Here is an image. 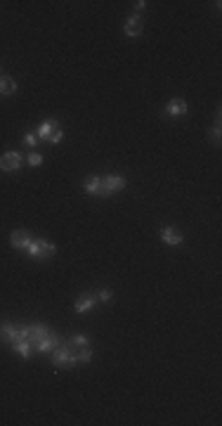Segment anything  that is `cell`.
<instances>
[{
    "instance_id": "15",
    "label": "cell",
    "mask_w": 222,
    "mask_h": 426,
    "mask_svg": "<svg viewBox=\"0 0 222 426\" xmlns=\"http://www.w3.org/2000/svg\"><path fill=\"white\" fill-rule=\"evenodd\" d=\"M66 341H69V346L74 348V355H76V351L90 348V339H88L85 334H76V336H71V339H66Z\"/></svg>"
},
{
    "instance_id": "12",
    "label": "cell",
    "mask_w": 222,
    "mask_h": 426,
    "mask_svg": "<svg viewBox=\"0 0 222 426\" xmlns=\"http://www.w3.org/2000/svg\"><path fill=\"white\" fill-rule=\"evenodd\" d=\"M0 336L7 341V343H14L17 339H21V327H14L10 322H5V324L0 327Z\"/></svg>"
},
{
    "instance_id": "1",
    "label": "cell",
    "mask_w": 222,
    "mask_h": 426,
    "mask_svg": "<svg viewBox=\"0 0 222 426\" xmlns=\"http://www.w3.org/2000/svg\"><path fill=\"white\" fill-rule=\"evenodd\" d=\"M52 362L57 370H69V367H76V355H74V348L69 346V341H62L57 343V348L52 351Z\"/></svg>"
},
{
    "instance_id": "4",
    "label": "cell",
    "mask_w": 222,
    "mask_h": 426,
    "mask_svg": "<svg viewBox=\"0 0 222 426\" xmlns=\"http://www.w3.org/2000/svg\"><path fill=\"white\" fill-rule=\"evenodd\" d=\"M121 190H126V178L123 175H118V173L104 175L102 178V192H99V197H111V194H116Z\"/></svg>"
},
{
    "instance_id": "10",
    "label": "cell",
    "mask_w": 222,
    "mask_h": 426,
    "mask_svg": "<svg viewBox=\"0 0 222 426\" xmlns=\"http://www.w3.org/2000/svg\"><path fill=\"white\" fill-rule=\"evenodd\" d=\"M10 346H12V351L19 353L24 360H29V358L33 355V351H36V348H33V343L29 339H17L14 343H10Z\"/></svg>"
},
{
    "instance_id": "7",
    "label": "cell",
    "mask_w": 222,
    "mask_h": 426,
    "mask_svg": "<svg viewBox=\"0 0 222 426\" xmlns=\"http://www.w3.org/2000/svg\"><path fill=\"white\" fill-rule=\"evenodd\" d=\"M161 242L168 246H180L182 242H184V237H182V232H178L173 225H166V227H161Z\"/></svg>"
},
{
    "instance_id": "17",
    "label": "cell",
    "mask_w": 222,
    "mask_h": 426,
    "mask_svg": "<svg viewBox=\"0 0 222 426\" xmlns=\"http://www.w3.org/2000/svg\"><path fill=\"white\" fill-rule=\"evenodd\" d=\"M220 135H222V130H220V121H215V126H213L211 130H208V138H211L213 142L218 145V142H220Z\"/></svg>"
},
{
    "instance_id": "8",
    "label": "cell",
    "mask_w": 222,
    "mask_h": 426,
    "mask_svg": "<svg viewBox=\"0 0 222 426\" xmlns=\"http://www.w3.org/2000/svg\"><path fill=\"white\" fill-rule=\"evenodd\" d=\"M33 242V237L29 230H12L10 234V244L14 246V249H26V246Z\"/></svg>"
},
{
    "instance_id": "11",
    "label": "cell",
    "mask_w": 222,
    "mask_h": 426,
    "mask_svg": "<svg viewBox=\"0 0 222 426\" xmlns=\"http://www.w3.org/2000/svg\"><path fill=\"white\" fill-rule=\"evenodd\" d=\"M95 303H97V298L92 296V294H83V296L74 303V310L78 315H83V313H90V310L95 308Z\"/></svg>"
},
{
    "instance_id": "21",
    "label": "cell",
    "mask_w": 222,
    "mask_h": 426,
    "mask_svg": "<svg viewBox=\"0 0 222 426\" xmlns=\"http://www.w3.org/2000/svg\"><path fill=\"white\" fill-rule=\"evenodd\" d=\"M144 7H147V2H144V0H137V2H135V10L137 12H142Z\"/></svg>"
},
{
    "instance_id": "2",
    "label": "cell",
    "mask_w": 222,
    "mask_h": 426,
    "mask_svg": "<svg viewBox=\"0 0 222 426\" xmlns=\"http://www.w3.org/2000/svg\"><path fill=\"white\" fill-rule=\"evenodd\" d=\"M38 142H50V145H59L64 140V130L57 121H43L41 128L36 130Z\"/></svg>"
},
{
    "instance_id": "19",
    "label": "cell",
    "mask_w": 222,
    "mask_h": 426,
    "mask_svg": "<svg viewBox=\"0 0 222 426\" xmlns=\"http://www.w3.org/2000/svg\"><path fill=\"white\" fill-rule=\"evenodd\" d=\"M24 145H29V147H36V145H38V135H36V130H29V133L24 135Z\"/></svg>"
},
{
    "instance_id": "22",
    "label": "cell",
    "mask_w": 222,
    "mask_h": 426,
    "mask_svg": "<svg viewBox=\"0 0 222 426\" xmlns=\"http://www.w3.org/2000/svg\"><path fill=\"white\" fill-rule=\"evenodd\" d=\"M0 76H2V66H0Z\"/></svg>"
},
{
    "instance_id": "3",
    "label": "cell",
    "mask_w": 222,
    "mask_h": 426,
    "mask_svg": "<svg viewBox=\"0 0 222 426\" xmlns=\"http://www.w3.org/2000/svg\"><path fill=\"white\" fill-rule=\"evenodd\" d=\"M26 251H29V256L36 258V261H47V258H52V256L57 254V246H54L50 239H33L31 244L26 246Z\"/></svg>"
},
{
    "instance_id": "14",
    "label": "cell",
    "mask_w": 222,
    "mask_h": 426,
    "mask_svg": "<svg viewBox=\"0 0 222 426\" xmlns=\"http://www.w3.org/2000/svg\"><path fill=\"white\" fill-rule=\"evenodd\" d=\"M17 93V83L12 76H0V95H14Z\"/></svg>"
},
{
    "instance_id": "16",
    "label": "cell",
    "mask_w": 222,
    "mask_h": 426,
    "mask_svg": "<svg viewBox=\"0 0 222 426\" xmlns=\"http://www.w3.org/2000/svg\"><path fill=\"white\" fill-rule=\"evenodd\" d=\"M83 187H85V192H88V194H97V197H99V192H102V178L90 175V178L83 182Z\"/></svg>"
},
{
    "instance_id": "13",
    "label": "cell",
    "mask_w": 222,
    "mask_h": 426,
    "mask_svg": "<svg viewBox=\"0 0 222 426\" xmlns=\"http://www.w3.org/2000/svg\"><path fill=\"white\" fill-rule=\"evenodd\" d=\"M57 343H59V339H57L52 331H50L47 336H43V339L36 343V351H38V353H52L54 348H57Z\"/></svg>"
},
{
    "instance_id": "18",
    "label": "cell",
    "mask_w": 222,
    "mask_h": 426,
    "mask_svg": "<svg viewBox=\"0 0 222 426\" xmlns=\"http://www.w3.org/2000/svg\"><path fill=\"white\" fill-rule=\"evenodd\" d=\"M26 163H29V166H33V168H36V166H41V163H43V154H38V152H31V154L26 157Z\"/></svg>"
},
{
    "instance_id": "5",
    "label": "cell",
    "mask_w": 222,
    "mask_h": 426,
    "mask_svg": "<svg viewBox=\"0 0 222 426\" xmlns=\"http://www.w3.org/2000/svg\"><path fill=\"white\" fill-rule=\"evenodd\" d=\"M21 163H24V154H19V152H14V149H10V152H5L2 157H0V170H5V173H12V170H19Z\"/></svg>"
},
{
    "instance_id": "20",
    "label": "cell",
    "mask_w": 222,
    "mask_h": 426,
    "mask_svg": "<svg viewBox=\"0 0 222 426\" xmlns=\"http://www.w3.org/2000/svg\"><path fill=\"white\" fill-rule=\"evenodd\" d=\"M111 298H114V294H111L109 289H102V291H99V301H102V303H109Z\"/></svg>"
},
{
    "instance_id": "9",
    "label": "cell",
    "mask_w": 222,
    "mask_h": 426,
    "mask_svg": "<svg viewBox=\"0 0 222 426\" xmlns=\"http://www.w3.org/2000/svg\"><path fill=\"white\" fill-rule=\"evenodd\" d=\"M123 31H126V36H130V38H135V36H139V33L144 31L139 14H130V17H128L126 24H123Z\"/></svg>"
},
{
    "instance_id": "6",
    "label": "cell",
    "mask_w": 222,
    "mask_h": 426,
    "mask_svg": "<svg viewBox=\"0 0 222 426\" xmlns=\"http://www.w3.org/2000/svg\"><path fill=\"white\" fill-rule=\"evenodd\" d=\"M187 111H189V106H187V102L182 97H173L168 105H166V109H163V114L170 118H182Z\"/></svg>"
}]
</instances>
